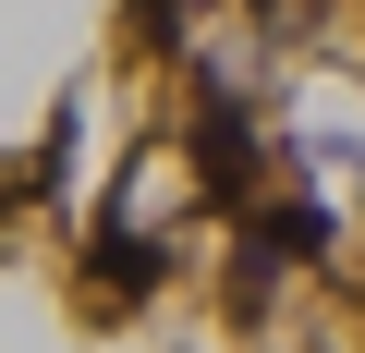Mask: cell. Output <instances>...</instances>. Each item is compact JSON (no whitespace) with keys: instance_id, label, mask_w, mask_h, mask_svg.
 Masks as SVG:
<instances>
[{"instance_id":"cell-1","label":"cell","mask_w":365,"mask_h":353,"mask_svg":"<svg viewBox=\"0 0 365 353\" xmlns=\"http://www.w3.org/2000/svg\"><path fill=\"white\" fill-rule=\"evenodd\" d=\"M182 158H195V208L207 220H256L268 208V134L244 110V86H195V110H182Z\"/></svg>"},{"instance_id":"cell-2","label":"cell","mask_w":365,"mask_h":353,"mask_svg":"<svg viewBox=\"0 0 365 353\" xmlns=\"http://www.w3.org/2000/svg\"><path fill=\"white\" fill-rule=\"evenodd\" d=\"M256 13H292V0H256Z\"/></svg>"}]
</instances>
